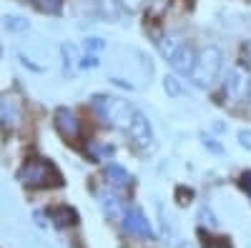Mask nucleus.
Returning <instances> with one entry per match:
<instances>
[{
  "label": "nucleus",
  "instance_id": "f257e3e1",
  "mask_svg": "<svg viewBox=\"0 0 251 248\" xmlns=\"http://www.w3.org/2000/svg\"><path fill=\"white\" fill-rule=\"evenodd\" d=\"M91 106H93L100 123H106L108 128H116V131H123V133L128 131L133 115L138 113V108L131 100H123L118 95H106V93H96Z\"/></svg>",
  "mask_w": 251,
  "mask_h": 248
},
{
  "label": "nucleus",
  "instance_id": "f03ea898",
  "mask_svg": "<svg viewBox=\"0 0 251 248\" xmlns=\"http://www.w3.org/2000/svg\"><path fill=\"white\" fill-rule=\"evenodd\" d=\"M224 68V50L214 43H208L199 50V58H196V66L191 70V75H188V80L194 83V88H211L214 86V80L219 78Z\"/></svg>",
  "mask_w": 251,
  "mask_h": 248
},
{
  "label": "nucleus",
  "instance_id": "7ed1b4c3",
  "mask_svg": "<svg viewBox=\"0 0 251 248\" xmlns=\"http://www.w3.org/2000/svg\"><path fill=\"white\" fill-rule=\"evenodd\" d=\"M18 180L25 185V188H46V185H58L60 183V173L58 168L46 160V158H30L23 163V168L18 171Z\"/></svg>",
  "mask_w": 251,
  "mask_h": 248
},
{
  "label": "nucleus",
  "instance_id": "20e7f679",
  "mask_svg": "<svg viewBox=\"0 0 251 248\" xmlns=\"http://www.w3.org/2000/svg\"><path fill=\"white\" fill-rule=\"evenodd\" d=\"M126 133H128L133 146L141 148V151H151L153 143H156V133H153L151 120H149V115H143L141 111L133 115V120H131V126H128V131H126Z\"/></svg>",
  "mask_w": 251,
  "mask_h": 248
},
{
  "label": "nucleus",
  "instance_id": "39448f33",
  "mask_svg": "<svg viewBox=\"0 0 251 248\" xmlns=\"http://www.w3.org/2000/svg\"><path fill=\"white\" fill-rule=\"evenodd\" d=\"M121 225L126 231H128L131 236H138V238H146V241H153L156 233L151 228L149 218H146V213L141 208H136V205H131V208L123 211V218H121Z\"/></svg>",
  "mask_w": 251,
  "mask_h": 248
},
{
  "label": "nucleus",
  "instance_id": "423d86ee",
  "mask_svg": "<svg viewBox=\"0 0 251 248\" xmlns=\"http://www.w3.org/2000/svg\"><path fill=\"white\" fill-rule=\"evenodd\" d=\"M249 90H251V78H249L246 68H241V66L228 68V73H226V78H224V93H226L228 98L241 100V98L249 95Z\"/></svg>",
  "mask_w": 251,
  "mask_h": 248
},
{
  "label": "nucleus",
  "instance_id": "0eeeda50",
  "mask_svg": "<svg viewBox=\"0 0 251 248\" xmlns=\"http://www.w3.org/2000/svg\"><path fill=\"white\" fill-rule=\"evenodd\" d=\"M53 123H55V131H58L63 138H66V140H75V138L80 135V118H78L75 111L68 108V106L55 108Z\"/></svg>",
  "mask_w": 251,
  "mask_h": 248
},
{
  "label": "nucleus",
  "instance_id": "6e6552de",
  "mask_svg": "<svg viewBox=\"0 0 251 248\" xmlns=\"http://www.w3.org/2000/svg\"><path fill=\"white\" fill-rule=\"evenodd\" d=\"M196 58H199L196 48H194L191 43H183V45L178 48V53L169 60V63H171V68H174L176 75L188 78V75H191V70H194V66H196Z\"/></svg>",
  "mask_w": 251,
  "mask_h": 248
},
{
  "label": "nucleus",
  "instance_id": "1a4fd4ad",
  "mask_svg": "<svg viewBox=\"0 0 251 248\" xmlns=\"http://www.w3.org/2000/svg\"><path fill=\"white\" fill-rule=\"evenodd\" d=\"M23 120V108L20 100H15L13 95H0V126L5 128H15Z\"/></svg>",
  "mask_w": 251,
  "mask_h": 248
},
{
  "label": "nucleus",
  "instance_id": "9d476101",
  "mask_svg": "<svg viewBox=\"0 0 251 248\" xmlns=\"http://www.w3.org/2000/svg\"><path fill=\"white\" fill-rule=\"evenodd\" d=\"M103 178H106V185H111V188H128V185L133 183V176L118 163H106Z\"/></svg>",
  "mask_w": 251,
  "mask_h": 248
},
{
  "label": "nucleus",
  "instance_id": "9b49d317",
  "mask_svg": "<svg viewBox=\"0 0 251 248\" xmlns=\"http://www.w3.org/2000/svg\"><path fill=\"white\" fill-rule=\"evenodd\" d=\"M60 58H63V73L73 78V75L80 70V68H78V63H80V50H78V45L71 43V40H63V43H60Z\"/></svg>",
  "mask_w": 251,
  "mask_h": 248
},
{
  "label": "nucleus",
  "instance_id": "f8f14e48",
  "mask_svg": "<svg viewBox=\"0 0 251 248\" xmlns=\"http://www.w3.org/2000/svg\"><path fill=\"white\" fill-rule=\"evenodd\" d=\"M98 203H100V208L106 211L111 218H118V221L123 218V211H126V208H123V201L111 191V185H108V188H103V191L98 193Z\"/></svg>",
  "mask_w": 251,
  "mask_h": 248
},
{
  "label": "nucleus",
  "instance_id": "ddd939ff",
  "mask_svg": "<svg viewBox=\"0 0 251 248\" xmlns=\"http://www.w3.org/2000/svg\"><path fill=\"white\" fill-rule=\"evenodd\" d=\"M181 45H183V38H181L178 33H166V35H161V38L156 40L158 55H161L163 60H171V58L178 53Z\"/></svg>",
  "mask_w": 251,
  "mask_h": 248
},
{
  "label": "nucleus",
  "instance_id": "4468645a",
  "mask_svg": "<svg viewBox=\"0 0 251 248\" xmlns=\"http://www.w3.org/2000/svg\"><path fill=\"white\" fill-rule=\"evenodd\" d=\"M96 5H98V15L111 20V23H113V20H118L121 13H123L121 0H96Z\"/></svg>",
  "mask_w": 251,
  "mask_h": 248
},
{
  "label": "nucleus",
  "instance_id": "2eb2a0df",
  "mask_svg": "<svg viewBox=\"0 0 251 248\" xmlns=\"http://www.w3.org/2000/svg\"><path fill=\"white\" fill-rule=\"evenodd\" d=\"M163 93L169 95V98H174V100H178V98H183L186 95V86H183V80H181V75H166L163 78Z\"/></svg>",
  "mask_w": 251,
  "mask_h": 248
},
{
  "label": "nucleus",
  "instance_id": "dca6fc26",
  "mask_svg": "<svg viewBox=\"0 0 251 248\" xmlns=\"http://www.w3.org/2000/svg\"><path fill=\"white\" fill-rule=\"evenodd\" d=\"M3 28H5L8 33H25V30H30V23H28L23 15L5 13V15H3Z\"/></svg>",
  "mask_w": 251,
  "mask_h": 248
},
{
  "label": "nucleus",
  "instance_id": "f3484780",
  "mask_svg": "<svg viewBox=\"0 0 251 248\" xmlns=\"http://www.w3.org/2000/svg\"><path fill=\"white\" fill-rule=\"evenodd\" d=\"M28 3H33L46 15H60V10H63V0H28Z\"/></svg>",
  "mask_w": 251,
  "mask_h": 248
},
{
  "label": "nucleus",
  "instance_id": "a211bd4d",
  "mask_svg": "<svg viewBox=\"0 0 251 248\" xmlns=\"http://www.w3.org/2000/svg\"><path fill=\"white\" fill-rule=\"evenodd\" d=\"M199 138H201V146H203L206 151H211L214 156H224V153H226V151H224V146L219 143V138H216V135H211V133H201Z\"/></svg>",
  "mask_w": 251,
  "mask_h": 248
},
{
  "label": "nucleus",
  "instance_id": "6ab92c4d",
  "mask_svg": "<svg viewBox=\"0 0 251 248\" xmlns=\"http://www.w3.org/2000/svg\"><path fill=\"white\" fill-rule=\"evenodd\" d=\"M103 48H106V40L98 38V35H88V38H83V53H100Z\"/></svg>",
  "mask_w": 251,
  "mask_h": 248
},
{
  "label": "nucleus",
  "instance_id": "aec40b11",
  "mask_svg": "<svg viewBox=\"0 0 251 248\" xmlns=\"http://www.w3.org/2000/svg\"><path fill=\"white\" fill-rule=\"evenodd\" d=\"M113 156V148L111 146H103V143H91V158L93 160H111Z\"/></svg>",
  "mask_w": 251,
  "mask_h": 248
},
{
  "label": "nucleus",
  "instance_id": "412c9836",
  "mask_svg": "<svg viewBox=\"0 0 251 248\" xmlns=\"http://www.w3.org/2000/svg\"><path fill=\"white\" fill-rule=\"evenodd\" d=\"M199 221H201V225H206V228H216V225H219L216 216L211 213L208 205H201V208H199Z\"/></svg>",
  "mask_w": 251,
  "mask_h": 248
},
{
  "label": "nucleus",
  "instance_id": "4be33fe9",
  "mask_svg": "<svg viewBox=\"0 0 251 248\" xmlns=\"http://www.w3.org/2000/svg\"><path fill=\"white\" fill-rule=\"evenodd\" d=\"M98 66H100V60H98L96 53H80V63H78L80 70H93Z\"/></svg>",
  "mask_w": 251,
  "mask_h": 248
},
{
  "label": "nucleus",
  "instance_id": "5701e85b",
  "mask_svg": "<svg viewBox=\"0 0 251 248\" xmlns=\"http://www.w3.org/2000/svg\"><path fill=\"white\" fill-rule=\"evenodd\" d=\"M158 216H161V233H163V238H166V241H171L174 228H171V223H169V216L163 213V208H158Z\"/></svg>",
  "mask_w": 251,
  "mask_h": 248
},
{
  "label": "nucleus",
  "instance_id": "b1692460",
  "mask_svg": "<svg viewBox=\"0 0 251 248\" xmlns=\"http://www.w3.org/2000/svg\"><path fill=\"white\" fill-rule=\"evenodd\" d=\"M236 140H239V146H241V148L251 151V128H239Z\"/></svg>",
  "mask_w": 251,
  "mask_h": 248
},
{
  "label": "nucleus",
  "instance_id": "393cba45",
  "mask_svg": "<svg viewBox=\"0 0 251 248\" xmlns=\"http://www.w3.org/2000/svg\"><path fill=\"white\" fill-rule=\"evenodd\" d=\"M241 63L251 70V38H246L241 43Z\"/></svg>",
  "mask_w": 251,
  "mask_h": 248
},
{
  "label": "nucleus",
  "instance_id": "a878e982",
  "mask_svg": "<svg viewBox=\"0 0 251 248\" xmlns=\"http://www.w3.org/2000/svg\"><path fill=\"white\" fill-rule=\"evenodd\" d=\"M239 185H241V191L249 196V201H251V171H244L241 176H239Z\"/></svg>",
  "mask_w": 251,
  "mask_h": 248
},
{
  "label": "nucleus",
  "instance_id": "bb28decb",
  "mask_svg": "<svg viewBox=\"0 0 251 248\" xmlns=\"http://www.w3.org/2000/svg\"><path fill=\"white\" fill-rule=\"evenodd\" d=\"M121 5H123V10L136 13V10H141V8L146 5V0H121Z\"/></svg>",
  "mask_w": 251,
  "mask_h": 248
},
{
  "label": "nucleus",
  "instance_id": "cd10ccee",
  "mask_svg": "<svg viewBox=\"0 0 251 248\" xmlns=\"http://www.w3.org/2000/svg\"><path fill=\"white\" fill-rule=\"evenodd\" d=\"M111 83H113V86H118V88H126V90H133V83H128V80H126V78H118V75H113V78H111Z\"/></svg>",
  "mask_w": 251,
  "mask_h": 248
},
{
  "label": "nucleus",
  "instance_id": "c85d7f7f",
  "mask_svg": "<svg viewBox=\"0 0 251 248\" xmlns=\"http://www.w3.org/2000/svg\"><path fill=\"white\" fill-rule=\"evenodd\" d=\"M35 223H38V228H48V216L35 213Z\"/></svg>",
  "mask_w": 251,
  "mask_h": 248
},
{
  "label": "nucleus",
  "instance_id": "c756f323",
  "mask_svg": "<svg viewBox=\"0 0 251 248\" xmlns=\"http://www.w3.org/2000/svg\"><path fill=\"white\" fill-rule=\"evenodd\" d=\"M214 131L221 133V131H226V126H224V123H214Z\"/></svg>",
  "mask_w": 251,
  "mask_h": 248
},
{
  "label": "nucleus",
  "instance_id": "7c9ffc66",
  "mask_svg": "<svg viewBox=\"0 0 251 248\" xmlns=\"http://www.w3.org/2000/svg\"><path fill=\"white\" fill-rule=\"evenodd\" d=\"M176 248H194V246H191V243H188V241H181V243H178Z\"/></svg>",
  "mask_w": 251,
  "mask_h": 248
},
{
  "label": "nucleus",
  "instance_id": "2f4dec72",
  "mask_svg": "<svg viewBox=\"0 0 251 248\" xmlns=\"http://www.w3.org/2000/svg\"><path fill=\"white\" fill-rule=\"evenodd\" d=\"M0 60H3V43H0Z\"/></svg>",
  "mask_w": 251,
  "mask_h": 248
},
{
  "label": "nucleus",
  "instance_id": "473e14b6",
  "mask_svg": "<svg viewBox=\"0 0 251 248\" xmlns=\"http://www.w3.org/2000/svg\"><path fill=\"white\" fill-rule=\"evenodd\" d=\"M246 98H249V103H251V90H249V95H246Z\"/></svg>",
  "mask_w": 251,
  "mask_h": 248
}]
</instances>
